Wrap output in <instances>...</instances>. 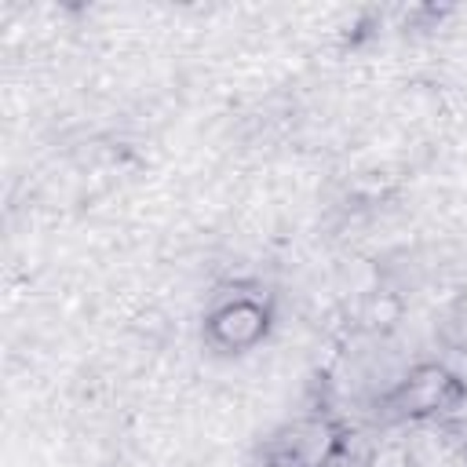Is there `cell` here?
Returning <instances> with one entry per match:
<instances>
[{
  "label": "cell",
  "mask_w": 467,
  "mask_h": 467,
  "mask_svg": "<svg viewBox=\"0 0 467 467\" xmlns=\"http://www.w3.org/2000/svg\"><path fill=\"white\" fill-rule=\"evenodd\" d=\"M270 328V310L252 296H230L208 314V339L219 350H252Z\"/></svg>",
  "instance_id": "3"
},
{
  "label": "cell",
  "mask_w": 467,
  "mask_h": 467,
  "mask_svg": "<svg viewBox=\"0 0 467 467\" xmlns=\"http://www.w3.org/2000/svg\"><path fill=\"white\" fill-rule=\"evenodd\" d=\"M467 387L441 365H416L405 379H398L390 405L409 420H441Z\"/></svg>",
  "instance_id": "2"
},
{
  "label": "cell",
  "mask_w": 467,
  "mask_h": 467,
  "mask_svg": "<svg viewBox=\"0 0 467 467\" xmlns=\"http://www.w3.org/2000/svg\"><path fill=\"white\" fill-rule=\"evenodd\" d=\"M339 445L343 438L328 420L306 416L274 434V441L266 445V463L270 467H332Z\"/></svg>",
  "instance_id": "1"
},
{
  "label": "cell",
  "mask_w": 467,
  "mask_h": 467,
  "mask_svg": "<svg viewBox=\"0 0 467 467\" xmlns=\"http://www.w3.org/2000/svg\"><path fill=\"white\" fill-rule=\"evenodd\" d=\"M449 328H452V339L467 350V296L452 306V317H449Z\"/></svg>",
  "instance_id": "4"
}]
</instances>
